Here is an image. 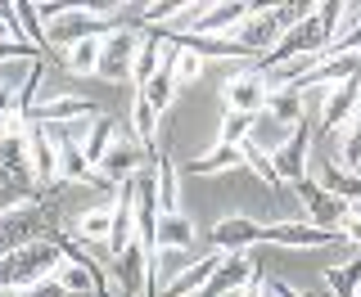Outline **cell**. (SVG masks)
Segmentation results:
<instances>
[{
	"mask_svg": "<svg viewBox=\"0 0 361 297\" xmlns=\"http://www.w3.org/2000/svg\"><path fill=\"white\" fill-rule=\"evenodd\" d=\"M63 261H68V253L59 244H50V239H37V244L18 248V253L0 257V297L18 293V289H32V284H41V279H54Z\"/></svg>",
	"mask_w": 361,
	"mask_h": 297,
	"instance_id": "cell-1",
	"label": "cell"
},
{
	"mask_svg": "<svg viewBox=\"0 0 361 297\" xmlns=\"http://www.w3.org/2000/svg\"><path fill=\"white\" fill-rule=\"evenodd\" d=\"M267 99H271V82H267V72L257 63L253 68H240V72L226 82V90H221L226 113H244V118H262Z\"/></svg>",
	"mask_w": 361,
	"mask_h": 297,
	"instance_id": "cell-2",
	"label": "cell"
},
{
	"mask_svg": "<svg viewBox=\"0 0 361 297\" xmlns=\"http://www.w3.org/2000/svg\"><path fill=\"white\" fill-rule=\"evenodd\" d=\"M293 189H298V198H302V221L321 225V230H330V234H343V225L353 221V203L338 198V194H325L316 180H302V185H293Z\"/></svg>",
	"mask_w": 361,
	"mask_h": 297,
	"instance_id": "cell-3",
	"label": "cell"
},
{
	"mask_svg": "<svg viewBox=\"0 0 361 297\" xmlns=\"http://www.w3.org/2000/svg\"><path fill=\"white\" fill-rule=\"evenodd\" d=\"M140 41H145V32H135V27H113V32H104L99 77H104L109 86L131 82V68H135V54H140Z\"/></svg>",
	"mask_w": 361,
	"mask_h": 297,
	"instance_id": "cell-4",
	"label": "cell"
},
{
	"mask_svg": "<svg viewBox=\"0 0 361 297\" xmlns=\"http://www.w3.org/2000/svg\"><path fill=\"white\" fill-rule=\"evenodd\" d=\"M271 163H276V176L289 180V185L312 180V131H307V122L289 131V140L271 153Z\"/></svg>",
	"mask_w": 361,
	"mask_h": 297,
	"instance_id": "cell-5",
	"label": "cell"
},
{
	"mask_svg": "<svg viewBox=\"0 0 361 297\" xmlns=\"http://www.w3.org/2000/svg\"><path fill=\"white\" fill-rule=\"evenodd\" d=\"M99 108L82 95H45L32 108V122L37 127H77V122H95Z\"/></svg>",
	"mask_w": 361,
	"mask_h": 297,
	"instance_id": "cell-6",
	"label": "cell"
},
{
	"mask_svg": "<svg viewBox=\"0 0 361 297\" xmlns=\"http://www.w3.org/2000/svg\"><path fill=\"white\" fill-rule=\"evenodd\" d=\"M248 14H253V5H240V0H226V5H199V14L185 27V37H235Z\"/></svg>",
	"mask_w": 361,
	"mask_h": 297,
	"instance_id": "cell-7",
	"label": "cell"
},
{
	"mask_svg": "<svg viewBox=\"0 0 361 297\" xmlns=\"http://www.w3.org/2000/svg\"><path fill=\"white\" fill-rule=\"evenodd\" d=\"M262 244H276V248H330V244H343V234H330L312 221H271L262 230Z\"/></svg>",
	"mask_w": 361,
	"mask_h": 297,
	"instance_id": "cell-8",
	"label": "cell"
},
{
	"mask_svg": "<svg viewBox=\"0 0 361 297\" xmlns=\"http://www.w3.org/2000/svg\"><path fill=\"white\" fill-rule=\"evenodd\" d=\"M172 54H176V41L172 37H163V32H145L140 54H135V68H131V86L145 90L158 72H167V68H172Z\"/></svg>",
	"mask_w": 361,
	"mask_h": 297,
	"instance_id": "cell-9",
	"label": "cell"
},
{
	"mask_svg": "<svg viewBox=\"0 0 361 297\" xmlns=\"http://www.w3.org/2000/svg\"><path fill=\"white\" fill-rule=\"evenodd\" d=\"M118 284L127 297H149V275H154V248L149 244H131L122 257H113Z\"/></svg>",
	"mask_w": 361,
	"mask_h": 297,
	"instance_id": "cell-10",
	"label": "cell"
},
{
	"mask_svg": "<svg viewBox=\"0 0 361 297\" xmlns=\"http://www.w3.org/2000/svg\"><path fill=\"white\" fill-rule=\"evenodd\" d=\"M280 37H285V27H280V18H276V5L253 9V14L240 23V32H235V41H240L248 54H262V59L280 45Z\"/></svg>",
	"mask_w": 361,
	"mask_h": 297,
	"instance_id": "cell-11",
	"label": "cell"
},
{
	"mask_svg": "<svg viewBox=\"0 0 361 297\" xmlns=\"http://www.w3.org/2000/svg\"><path fill=\"white\" fill-rule=\"evenodd\" d=\"M262 221H253V216H221V221H212V244H217V253H248L253 244H262Z\"/></svg>",
	"mask_w": 361,
	"mask_h": 297,
	"instance_id": "cell-12",
	"label": "cell"
},
{
	"mask_svg": "<svg viewBox=\"0 0 361 297\" xmlns=\"http://www.w3.org/2000/svg\"><path fill=\"white\" fill-rule=\"evenodd\" d=\"M361 108V77H348V82H338L325 90V99H321V127L325 131H343L348 127V118Z\"/></svg>",
	"mask_w": 361,
	"mask_h": 297,
	"instance_id": "cell-13",
	"label": "cell"
},
{
	"mask_svg": "<svg viewBox=\"0 0 361 297\" xmlns=\"http://www.w3.org/2000/svg\"><path fill=\"white\" fill-rule=\"evenodd\" d=\"M253 279H262V275H257V257H253V253H231V257L221 261V270L212 275V284H208L203 293H208V297H221V293H244Z\"/></svg>",
	"mask_w": 361,
	"mask_h": 297,
	"instance_id": "cell-14",
	"label": "cell"
},
{
	"mask_svg": "<svg viewBox=\"0 0 361 297\" xmlns=\"http://www.w3.org/2000/svg\"><path fill=\"white\" fill-rule=\"evenodd\" d=\"M221 261H226V253H217V248H212V253H203L195 266L185 270V275H176L172 284H167L163 297H195V293H203L212 284V275L221 270Z\"/></svg>",
	"mask_w": 361,
	"mask_h": 297,
	"instance_id": "cell-15",
	"label": "cell"
},
{
	"mask_svg": "<svg viewBox=\"0 0 361 297\" xmlns=\"http://www.w3.org/2000/svg\"><path fill=\"white\" fill-rule=\"evenodd\" d=\"M99 50H104V32H90L86 41L68 45L59 63H63L73 77H99Z\"/></svg>",
	"mask_w": 361,
	"mask_h": 297,
	"instance_id": "cell-16",
	"label": "cell"
},
{
	"mask_svg": "<svg viewBox=\"0 0 361 297\" xmlns=\"http://www.w3.org/2000/svg\"><path fill=\"white\" fill-rule=\"evenodd\" d=\"M131 135H135V144H140L145 153H158V108L140 95V90L131 95Z\"/></svg>",
	"mask_w": 361,
	"mask_h": 297,
	"instance_id": "cell-17",
	"label": "cell"
},
{
	"mask_svg": "<svg viewBox=\"0 0 361 297\" xmlns=\"http://www.w3.org/2000/svg\"><path fill=\"white\" fill-rule=\"evenodd\" d=\"M27 225H32V208H14V212H0V257H9V253H18V248L37 244Z\"/></svg>",
	"mask_w": 361,
	"mask_h": 297,
	"instance_id": "cell-18",
	"label": "cell"
},
{
	"mask_svg": "<svg viewBox=\"0 0 361 297\" xmlns=\"http://www.w3.org/2000/svg\"><path fill=\"white\" fill-rule=\"evenodd\" d=\"M118 144V122L109 118V113H99L95 122H90V131H86V140H82V153H86V163L90 167H99L109 158V148Z\"/></svg>",
	"mask_w": 361,
	"mask_h": 297,
	"instance_id": "cell-19",
	"label": "cell"
},
{
	"mask_svg": "<svg viewBox=\"0 0 361 297\" xmlns=\"http://www.w3.org/2000/svg\"><path fill=\"white\" fill-rule=\"evenodd\" d=\"M235 167H244V148H235V144H212L208 153H199L195 163H190L185 171H195V176H221V171H235Z\"/></svg>",
	"mask_w": 361,
	"mask_h": 297,
	"instance_id": "cell-20",
	"label": "cell"
},
{
	"mask_svg": "<svg viewBox=\"0 0 361 297\" xmlns=\"http://www.w3.org/2000/svg\"><path fill=\"white\" fill-rule=\"evenodd\" d=\"M316 167V163H312ZM316 185H321L325 194H338V198H348V203H361V176H353V171H343L338 163H325V167H316Z\"/></svg>",
	"mask_w": 361,
	"mask_h": 297,
	"instance_id": "cell-21",
	"label": "cell"
},
{
	"mask_svg": "<svg viewBox=\"0 0 361 297\" xmlns=\"http://www.w3.org/2000/svg\"><path fill=\"white\" fill-rule=\"evenodd\" d=\"M267 118H276L280 127H302V118H307V99H302V90H271L267 99Z\"/></svg>",
	"mask_w": 361,
	"mask_h": 297,
	"instance_id": "cell-22",
	"label": "cell"
},
{
	"mask_svg": "<svg viewBox=\"0 0 361 297\" xmlns=\"http://www.w3.org/2000/svg\"><path fill=\"white\" fill-rule=\"evenodd\" d=\"M154 248H195V221H190L185 212L158 216V225H154Z\"/></svg>",
	"mask_w": 361,
	"mask_h": 297,
	"instance_id": "cell-23",
	"label": "cell"
},
{
	"mask_svg": "<svg viewBox=\"0 0 361 297\" xmlns=\"http://www.w3.org/2000/svg\"><path fill=\"white\" fill-rule=\"evenodd\" d=\"M325 289H330V297H361V253L325 270Z\"/></svg>",
	"mask_w": 361,
	"mask_h": 297,
	"instance_id": "cell-24",
	"label": "cell"
},
{
	"mask_svg": "<svg viewBox=\"0 0 361 297\" xmlns=\"http://www.w3.org/2000/svg\"><path fill=\"white\" fill-rule=\"evenodd\" d=\"M54 279L63 284V293H68V297H99V293H104V289H99V279L90 275L86 261H73V257H68L63 266H59V275H54Z\"/></svg>",
	"mask_w": 361,
	"mask_h": 297,
	"instance_id": "cell-25",
	"label": "cell"
},
{
	"mask_svg": "<svg viewBox=\"0 0 361 297\" xmlns=\"http://www.w3.org/2000/svg\"><path fill=\"white\" fill-rule=\"evenodd\" d=\"M154 171H158V216H176L180 212V176H176V163L158 158Z\"/></svg>",
	"mask_w": 361,
	"mask_h": 297,
	"instance_id": "cell-26",
	"label": "cell"
},
{
	"mask_svg": "<svg viewBox=\"0 0 361 297\" xmlns=\"http://www.w3.org/2000/svg\"><path fill=\"white\" fill-rule=\"evenodd\" d=\"M195 248H154V275L163 279V289L172 284L176 275H185L190 266H195Z\"/></svg>",
	"mask_w": 361,
	"mask_h": 297,
	"instance_id": "cell-27",
	"label": "cell"
},
{
	"mask_svg": "<svg viewBox=\"0 0 361 297\" xmlns=\"http://www.w3.org/2000/svg\"><path fill=\"white\" fill-rule=\"evenodd\" d=\"M77 234H82L86 244H109V234H113V203H99V208L77 216Z\"/></svg>",
	"mask_w": 361,
	"mask_h": 297,
	"instance_id": "cell-28",
	"label": "cell"
},
{
	"mask_svg": "<svg viewBox=\"0 0 361 297\" xmlns=\"http://www.w3.org/2000/svg\"><path fill=\"white\" fill-rule=\"evenodd\" d=\"M167 72H172L176 90H180V86H195L199 77H203V54H195L190 45L176 41V54H172V68H167Z\"/></svg>",
	"mask_w": 361,
	"mask_h": 297,
	"instance_id": "cell-29",
	"label": "cell"
},
{
	"mask_svg": "<svg viewBox=\"0 0 361 297\" xmlns=\"http://www.w3.org/2000/svg\"><path fill=\"white\" fill-rule=\"evenodd\" d=\"M244 167L253 171V176L262 180V185H271V189H280V185H285V180L276 176V163H271V153H262V148H257L253 140L244 144Z\"/></svg>",
	"mask_w": 361,
	"mask_h": 297,
	"instance_id": "cell-30",
	"label": "cell"
},
{
	"mask_svg": "<svg viewBox=\"0 0 361 297\" xmlns=\"http://www.w3.org/2000/svg\"><path fill=\"white\" fill-rule=\"evenodd\" d=\"M140 95H145V99H149V104H154L158 113H167V108H172V104H176V82H172V72H158V77H154V82H149V86H145V90H140Z\"/></svg>",
	"mask_w": 361,
	"mask_h": 297,
	"instance_id": "cell-31",
	"label": "cell"
},
{
	"mask_svg": "<svg viewBox=\"0 0 361 297\" xmlns=\"http://www.w3.org/2000/svg\"><path fill=\"white\" fill-rule=\"evenodd\" d=\"M248 131H253V118H244V113H226V122H221V144L244 148V144H248Z\"/></svg>",
	"mask_w": 361,
	"mask_h": 297,
	"instance_id": "cell-32",
	"label": "cell"
},
{
	"mask_svg": "<svg viewBox=\"0 0 361 297\" xmlns=\"http://www.w3.org/2000/svg\"><path fill=\"white\" fill-rule=\"evenodd\" d=\"M267 289H271V293H276V297H312V293H293V289H280V284H276V279H267Z\"/></svg>",
	"mask_w": 361,
	"mask_h": 297,
	"instance_id": "cell-33",
	"label": "cell"
}]
</instances>
